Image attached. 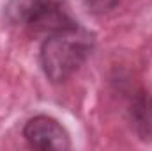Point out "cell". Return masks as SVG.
<instances>
[{
    "instance_id": "obj_1",
    "label": "cell",
    "mask_w": 152,
    "mask_h": 151,
    "mask_svg": "<svg viewBox=\"0 0 152 151\" xmlns=\"http://www.w3.org/2000/svg\"><path fill=\"white\" fill-rule=\"evenodd\" d=\"M96 48V34L78 25L42 39L39 48V66L51 84L69 80L87 62Z\"/></svg>"
},
{
    "instance_id": "obj_2",
    "label": "cell",
    "mask_w": 152,
    "mask_h": 151,
    "mask_svg": "<svg viewBox=\"0 0 152 151\" xmlns=\"http://www.w3.org/2000/svg\"><path fill=\"white\" fill-rule=\"evenodd\" d=\"M4 16L12 27L42 38L80 25L69 0H7Z\"/></svg>"
},
{
    "instance_id": "obj_3",
    "label": "cell",
    "mask_w": 152,
    "mask_h": 151,
    "mask_svg": "<svg viewBox=\"0 0 152 151\" xmlns=\"http://www.w3.org/2000/svg\"><path fill=\"white\" fill-rule=\"evenodd\" d=\"M21 137L32 150H57V151H67L73 148L71 135L67 128L55 117L37 114L30 117L21 130Z\"/></svg>"
},
{
    "instance_id": "obj_4",
    "label": "cell",
    "mask_w": 152,
    "mask_h": 151,
    "mask_svg": "<svg viewBox=\"0 0 152 151\" xmlns=\"http://www.w3.org/2000/svg\"><path fill=\"white\" fill-rule=\"evenodd\" d=\"M127 119L140 141L152 142V91L138 85L127 94Z\"/></svg>"
},
{
    "instance_id": "obj_5",
    "label": "cell",
    "mask_w": 152,
    "mask_h": 151,
    "mask_svg": "<svg viewBox=\"0 0 152 151\" xmlns=\"http://www.w3.org/2000/svg\"><path fill=\"white\" fill-rule=\"evenodd\" d=\"M83 7L94 14V16H103L112 13L113 9H117V5L120 4V0H81Z\"/></svg>"
}]
</instances>
